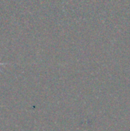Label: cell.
<instances>
[{"mask_svg": "<svg viewBox=\"0 0 130 131\" xmlns=\"http://www.w3.org/2000/svg\"></svg>", "mask_w": 130, "mask_h": 131, "instance_id": "cell-1", "label": "cell"}]
</instances>
